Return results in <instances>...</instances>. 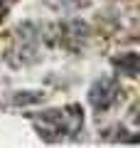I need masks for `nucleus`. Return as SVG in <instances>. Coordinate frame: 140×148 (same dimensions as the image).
<instances>
[{
  "mask_svg": "<svg viewBox=\"0 0 140 148\" xmlns=\"http://www.w3.org/2000/svg\"><path fill=\"white\" fill-rule=\"evenodd\" d=\"M116 96H118V84H116V79H111V77L96 79L91 84V89H88V99H91V104H93L96 111L108 109L116 101Z\"/></svg>",
  "mask_w": 140,
  "mask_h": 148,
  "instance_id": "obj_1",
  "label": "nucleus"
},
{
  "mask_svg": "<svg viewBox=\"0 0 140 148\" xmlns=\"http://www.w3.org/2000/svg\"><path fill=\"white\" fill-rule=\"evenodd\" d=\"M42 96L39 94H32V91H25V94H17L15 96V104L22 106V104H35V101H39Z\"/></svg>",
  "mask_w": 140,
  "mask_h": 148,
  "instance_id": "obj_3",
  "label": "nucleus"
},
{
  "mask_svg": "<svg viewBox=\"0 0 140 148\" xmlns=\"http://www.w3.org/2000/svg\"><path fill=\"white\" fill-rule=\"evenodd\" d=\"M64 8H81V5H86L88 0H59Z\"/></svg>",
  "mask_w": 140,
  "mask_h": 148,
  "instance_id": "obj_4",
  "label": "nucleus"
},
{
  "mask_svg": "<svg viewBox=\"0 0 140 148\" xmlns=\"http://www.w3.org/2000/svg\"><path fill=\"white\" fill-rule=\"evenodd\" d=\"M116 67H118L120 74H128V77H135L138 74V54H125V57H120L118 62H116Z\"/></svg>",
  "mask_w": 140,
  "mask_h": 148,
  "instance_id": "obj_2",
  "label": "nucleus"
}]
</instances>
